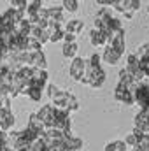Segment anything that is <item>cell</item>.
Segmentation results:
<instances>
[{
    "label": "cell",
    "mask_w": 149,
    "mask_h": 151,
    "mask_svg": "<svg viewBox=\"0 0 149 151\" xmlns=\"http://www.w3.org/2000/svg\"><path fill=\"white\" fill-rule=\"evenodd\" d=\"M133 100L139 106L140 111H149V84L148 83H139L137 90L133 91Z\"/></svg>",
    "instance_id": "3"
},
{
    "label": "cell",
    "mask_w": 149,
    "mask_h": 151,
    "mask_svg": "<svg viewBox=\"0 0 149 151\" xmlns=\"http://www.w3.org/2000/svg\"><path fill=\"white\" fill-rule=\"evenodd\" d=\"M69 74H70V77H72L74 81L82 83L84 74H86V60H82V58H74L72 63H70Z\"/></svg>",
    "instance_id": "5"
},
{
    "label": "cell",
    "mask_w": 149,
    "mask_h": 151,
    "mask_svg": "<svg viewBox=\"0 0 149 151\" xmlns=\"http://www.w3.org/2000/svg\"><path fill=\"white\" fill-rule=\"evenodd\" d=\"M105 151H126V144L123 141H112L105 146Z\"/></svg>",
    "instance_id": "22"
},
{
    "label": "cell",
    "mask_w": 149,
    "mask_h": 151,
    "mask_svg": "<svg viewBox=\"0 0 149 151\" xmlns=\"http://www.w3.org/2000/svg\"><path fill=\"white\" fill-rule=\"evenodd\" d=\"M5 146H7V134L0 130V150L5 148Z\"/></svg>",
    "instance_id": "30"
},
{
    "label": "cell",
    "mask_w": 149,
    "mask_h": 151,
    "mask_svg": "<svg viewBox=\"0 0 149 151\" xmlns=\"http://www.w3.org/2000/svg\"><path fill=\"white\" fill-rule=\"evenodd\" d=\"M32 67L34 69H40V70H46L47 63H46V56H44L42 51L32 53Z\"/></svg>",
    "instance_id": "17"
},
{
    "label": "cell",
    "mask_w": 149,
    "mask_h": 151,
    "mask_svg": "<svg viewBox=\"0 0 149 151\" xmlns=\"http://www.w3.org/2000/svg\"><path fill=\"white\" fill-rule=\"evenodd\" d=\"M14 30V25L11 23V19L5 14H0V35H7Z\"/></svg>",
    "instance_id": "19"
},
{
    "label": "cell",
    "mask_w": 149,
    "mask_h": 151,
    "mask_svg": "<svg viewBox=\"0 0 149 151\" xmlns=\"http://www.w3.org/2000/svg\"><path fill=\"white\" fill-rule=\"evenodd\" d=\"M63 146H65V151H79L82 148V139L72 135V132H67L63 134Z\"/></svg>",
    "instance_id": "9"
},
{
    "label": "cell",
    "mask_w": 149,
    "mask_h": 151,
    "mask_svg": "<svg viewBox=\"0 0 149 151\" xmlns=\"http://www.w3.org/2000/svg\"><path fill=\"white\" fill-rule=\"evenodd\" d=\"M14 114L11 109H0V130L2 132H9L12 127H14Z\"/></svg>",
    "instance_id": "8"
},
{
    "label": "cell",
    "mask_w": 149,
    "mask_h": 151,
    "mask_svg": "<svg viewBox=\"0 0 149 151\" xmlns=\"http://www.w3.org/2000/svg\"><path fill=\"white\" fill-rule=\"evenodd\" d=\"M109 46H111L112 49H116L119 55L125 53V28H121V30L111 34V37H109Z\"/></svg>",
    "instance_id": "7"
},
{
    "label": "cell",
    "mask_w": 149,
    "mask_h": 151,
    "mask_svg": "<svg viewBox=\"0 0 149 151\" xmlns=\"http://www.w3.org/2000/svg\"><path fill=\"white\" fill-rule=\"evenodd\" d=\"M9 51H7V47L0 42V62H4V58H5V55H7Z\"/></svg>",
    "instance_id": "31"
},
{
    "label": "cell",
    "mask_w": 149,
    "mask_h": 151,
    "mask_svg": "<svg viewBox=\"0 0 149 151\" xmlns=\"http://www.w3.org/2000/svg\"><path fill=\"white\" fill-rule=\"evenodd\" d=\"M62 9H63V11H69V12H75V11L79 9V2H77V0H63Z\"/></svg>",
    "instance_id": "25"
},
{
    "label": "cell",
    "mask_w": 149,
    "mask_h": 151,
    "mask_svg": "<svg viewBox=\"0 0 149 151\" xmlns=\"http://www.w3.org/2000/svg\"><path fill=\"white\" fill-rule=\"evenodd\" d=\"M62 53H63L65 58H70V60L77 58V44L75 42H72V44H63Z\"/></svg>",
    "instance_id": "21"
},
{
    "label": "cell",
    "mask_w": 149,
    "mask_h": 151,
    "mask_svg": "<svg viewBox=\"0 0 149 151\" xmlns=\"http://www.w3.org/2000/svg\"><path fill=\"white\" fill-rule=\"evenodd\" d=\"M90 42H91V46H95V47H107L109 46V35H105L104 32H100V30H91L90 32Z\"/></svg>",
    "instance_id": "10"
},
{
    "label": "cell",
    "mask_w": 149,
    "mask_h": 151,
    "mask_svg": "<svg viewBox=\"0 0 149 151\" xmlns=\"http://www.w3.org/2000/svg\"><path fill=\"white\" fill-rule=\"evenodd\" d=\"M37 118L44 123V127H46V130H49V128H54V119H56V109L51 106V104H47V106H42L40 109H39Z\"/></svg>",
    "instance_id": "4"
},
{
    "label": "cell",
    "mask_w": 149,
    "mask_h": 151,
    "mask_svg": "<svg viewBox=\"0 0 149 151\" xmlns=\"http://www.w3.org/2000/svg\"><path fill=\"white\" fill-rule=\"evenodd\" d=\"M132 83H133V79H132V76H130V72H128L126 69H121V70H119V84L130 86Z\"/></svg>",
    "instance_id": "24"
},
{
    "label": "cell",
    "mask_w": 149,
    "mask_h": 151,
    "mask_svg": "<svg viewBox=\"0 0 149 151\" xmlns=\"http://www.w3.org/2000/svg\"><path fill=\"white\" fill-rule=\"evenodd\" d=\"M28 130H32L37 137H42L44 135V132H46V127H44V123L40 121L37 118V114H30V119H28V127H27Z\"/></svg>",
    "instance_id": "11"
},
{
    "label": "cell",
    "mask_w": 149,
    "mask_h": 151,
    "mask_svg": "<svg viewBox=\"0 0 149 151\" xmlns=\"http://www.w3.org/2000/svg\"><path fill=\"white\" fill-rule=\"evenodd\" d=\"M30 37L34 39V40H37L40 46H44L49 37H47V34H46V30H42V28H39V27H32V30H30Z\"/></svg>",
    "instance_id": "16"
},
{
    "label": "cell",
    "mask_w": 149,
    "mask_h": 151,
    "mask_svg": "<svg viewBox=\"0 0 149 151\" xmlns=\"http://www.w3.org/2000/svg\"><path fill=\"white\" fill-rule=\"evenodd\" d=\"M47 90H49L47 93H49V99H51V106H53L54 109L65 111V113H69V114L79 111V100L75 99L72 93L63 91V90H60V88L54 86V84H51Z\"/></svg>",
    "instance_id": "1"
},
{
    "label": "cell",
    "mask_w": 149,
    "mask_h": 151,
    "mask_svg": "<svg viewBox=\"0 0 149 151\" xmlns=\"http://www.w3.org/2000/svg\"><path fill=\"white\" fill-rule=\"evenodd\" d=\"M139 7H140V0H125V11H123L125 18L126 19H132L133 14H135V11Z\"/></svg>",
    "instance_id": "14"
},
{
    "label": "cell",
    "mask_w": 149,
    "mask_h": 151,
    "mask_svg": "<svg viewBox=\"0 0 149 151\" xmlns=\"http://www.w3.org/2000/svg\"><path fill=\"white\" fill-rule=\"evenodd\" d=\"M47 21H54V23L62 25V23L65 21L63 9H62V7H49V9H47Z\"/></svg>",
    "instance_id": "13"
},
{
    "label": "cell",
    "mask_w": 149,
    "mask_h": 151,
    "mask_svg": "<svg viewBox=\"0 0 149 151\" xmlns=\"http://www.w3.org/2000/svg\"><path fill=\"white\" fill-rule=\"evenodd\" d=\"M114 99H116L117 102H121V104L128 106V107L135 104V100H133V95H132V91L128 90V86H125V84H119V83H117V86H116V90H114Z\"/></svg>",
    "instance_id": "6"
},
{
    "label": "cell",
    "mask_w": 149,
    "mask_h": 151,
    "mask_svg": "<svg viewBox=\"0 0 149 151\" xmlns=\"http://www.w3.org/2000/svg\"><path fill=\"white\" fill-rule=\"evenodd\" d=\"M121 56H123V55H119L116 49H112L111 46H107V47H105V51H104V55H102L104 62H105V63H109V65H116V63L121 60Z\"/></svg>",
    "instance_id": "12"
},
{
    "label": "cell",
    "mask_w": 149,
    "mask_h": 151,
    "mask_svg": "<svg viewBox=\"0 0 149 151\" xmlns=\"http://www.w3.org/2000/svg\"><path fill=\"white\" fill-rule=\"evenodd\" d=\"M12 151H30V148L28 150H12Z\"/></svg>",
    "instance_id": "33"
},
{
    "label": "cell",
    "mask_w": 149,
    "mask_h": 151,
    "mask_svg": "<svg viewBox=\"0 0 149 151\" xmlns=\"http://www.w3.org/2000/svg\"><path fill=\"white\" fill-rule=\"evenodd\" d=\"M123 142L126 144V148H128V146H130V148H135V144H137V139L133 137V134H128V135H126V139H125Z\"/></svg>",
    "instance_id": "28"
},
{
    "label": "cell",
    "mask_w": 149,
    "mask_h": 151,
    "mask_svg": "<svg viewBox=\"0 0 149 151\" xmlns=\"http://www.w3.org/2000/svg\"><path fill=\"white\" fill-rule=\"evenodd\" d=\"M27 51H28V53H37V51H42V46L39 44L37 40H34L32 37H28V44H27Z\"/></svg>",
    "instance_id": "26"
},
{
    "label": "cell",
    "mask_w": 149,
    "mask_h": 151,
    "mask_svg": "<svg viewBox=\"0 0 149 151\" xmlns=\"http://www.w3.org/2000/svg\"><path fill=\"white\" fill-rule=\"evenodd\" d=\"M148 11H149V7H148Z\"/></svg>",
    "instance_id": "34"
},
{
    "label": "cell",
    "mask_w": 149,
    "mask_h": 151,
    "mask_svg": "<svg viewBox=\"0 0 149 151\" xmlns=\"http://www.w3.org/2000/svg\"><path fill=\"white\" fill-rule=\"evenodd\" d=\"M84 84H90L93 90H98L104 86L105 83V72L100 65V56L97 53H93L90 56V60L86 62V74H84V79H82Z\"/></svg>",
    "instance_id": "2"
},
{
    "label": "cell",
    "mask_w": 149,
    "mask_h": 151,
    "mask_svg": "<svg viewBox=\"0 0 149 151\" xmlns=\"http://www.w3.org/2000/svg\"><path fill=\"white\" fill-rule=\"evenodd\" d=\"M82 28H84V21H82V19H70V21H67V25H65V32L74 34V35L81 34Z\"/></svg>",
    "instance_id": "15"
},
{
    "label": "cell",
    "mask_w": 149,
    "mask_h": 151,
    "mask_svg": "<svg viewBox=\"0 0 149 151\" xmlns=\"http://www.w3.org/2000/svg\"><path fill=\"white\" fill-rule=\"evenodd\" d=\"M30 151H47V144H46V141H44L42 137H37V139L32 142Z\"/></svg>",
    "instance_id": "23"
},
{
    "label": "cell",
    "mask_w": 149,
    "mask_h": 151,
    "mask_svg": "<svg viewBox=\"0 0 149 151\" xmlns=\"http://www.w3.org/2000/svg\"><path fill=\"white\" fill-rule=\"evenodd\" d=\"M148 123H149V111H139L137 116H135V128H139L142 132Z\"/></svg>",
    "instance_id": "18"
},
{
    "label": "cell",
    "mask_w": 149,
    "mask_h": 151,
    "mask_svg": "<svg viewBox=\"0 0 149 151\" xmlns=\"http://www.w3.org/2000/svg\"><path fill=\"white\" fill-rule=\"evenodd\" d=\"M75 37H77V35H74V34H69V32H65L62 40H63L65 44H72V42H75Z\"/></svg>",
    "instance_id": "29"
},
{
    "label": "cell",
    "mask_w": 149,
    "mask_h": 151,
    "mask_svg": "<svg viewBox=\"0 0 149 151\" xmlns=\"http://www.w3.org/2000/svg\"><path fill=\"white\" fill-rule=\"evenodd\" d=\"M97 4H98V5H111L112 0H98Z\"/></svg>",
    "instance_id": "32"
},
{
    "label": "cell",
    "mask_w": 149,
    "mask_h": 151,
    "mask_svg": "<svg viewBox=\"0 0 149 151\" xmlns=\"http://www.w3.org/2000/svg\"><path fill=\"white\" fill-rule=\"evenodd\" d=\"M14 30H16L19 35H23V37H30V30H32V25H30L27 19H23V21H19V23L14 27Z\"/></svg>",
    "instance_id": "20"
},
{
    "label": "cell",
    "mask_w": 149,
    "mask_h": 151,
    "mask_svg": "<svg viewBox=\"0 0 149 151\" xmlns=\"http://www.w3.org/2000/svg\"><path fill=\"white\" fill-rule=\"evenodd\" d=\"M11 9H16V11L25 12V9H27V0H12V2H11Z\"/></svg>",
    "instance_id": "27"
}]
</instances>
